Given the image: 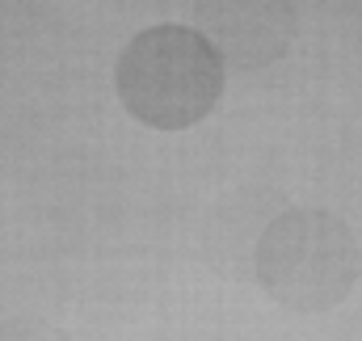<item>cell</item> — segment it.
Masks as SVG:
<instances>
[{
    "instance_id": "obj_3",
    "label": "cell",
    "mask_w": 362,
    "mask_h": 341,
    "mask_svg": "<svg viewBox=\"0 0 362 341\" xmlns=\"http://www.w3.org/2000/svg\"><path fill=\"white\" fill-rule=\"evenodd\" d=\"M194 17L223 68L240 72L278 64L299 30L295 0H194Z\"/></svg>"
},
{
    "instance_id": "obj_1",
    "label": "cell",
    "mask_w": 362,
    "mask_h": 341,
    "mask_svg": "<svg viewBox=\"0 0 362 341\" xmlns=\"http://www.w3.org/2000/svg\"><path fill=\"white\" fill-rule=\"evenodd\" d=\"M223 76V59L198 30L152 25L122 47L114 64V93L144 127L185 131L219 105Z\"/></svg>"
},
{
    "instance_id": "obj_4",
    "label": "cell",
    "mask_w": 362,
    "mask_h": 341,
    "mask_svg": "<svg viewBox=\"0 0 362 341\" xmlns=\"http://www.w3.org/2000/svg\"><path fill=\"white\" fill-rule=\"evenodd\" d=\"M0 341H68V333H59L47 320H13L0 329Z\"/></svg>"
},
{
    "instance_id": "obj_2",
    "label": "cell",
    "mask_w": 362,
    "mask_h": 341,
    "mask_svg": "<svg viewBox=\"0 0 362 341\" xmlns=\"http://www.w3.org/2000/svg\"><path fill=\"white\" fill-rule=\"evenodd\" d=\"M253 274L262 291L286 312L337 308L362 274V249L354 228L320 207L282 211L257 241Z\"/></svg>"
}]
</instances>
